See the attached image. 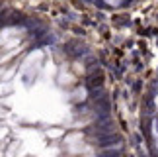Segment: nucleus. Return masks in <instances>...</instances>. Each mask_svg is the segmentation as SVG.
<instances>
[{"label":"nucleus","instance_id":"obj_1","mask_svg":"<svg viewBox=\"0 0 158 157\" xmlns=\"http://www.w3.org/2000/svg\"><path fill=\"white\" fill-rule=\"evenodd\" d=\"M121 151L94 57L51 24L0 2V157Z\"/></svg>","mask_w":158,"mask_h":157},{"label":"nucleus","instance_id":"obj_3","mask_svg":"<svg viewBox=\"0 0 158 157\" xmlns=\"http://www.w3.org/2000/svg\"><path fill=\"white\" fill-rule=\"evenodd\" d=\"M84 2L94 4V6H98V8L119 10V8H125V6H129V4H133V2H137V0H84Z\"/></svg>","mask_w":158,"mask_h":157},{"label":"nucleus","instance_id":"obj_2","mask_svg":"<svg viewBox=\"0 0 158 157\" xmlns=\"http://www.w3.org/2000/svg\"><path fill=\"white\" fill-rule=\"evenodd\" d=\"M143 132L148 151L158 153V77L150 83L143 110Z\"/></svg>","mask_w":158,"mask_h":157}]
</instances>
